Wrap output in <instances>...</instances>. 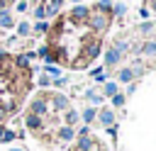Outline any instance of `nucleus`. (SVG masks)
Segmentation results:
<instances>
[{
	"instance_id": "obj_1",
	"label": "nucleus",
	"mask_w": 156,
	"mask_h": 151,
	"mask_svg": "<svg viewBox=\"0 0 156 151\" xmlns=\"http://www.w3.org/2000/svg\"><path fill=\"white\" fill-rule=\"evenodd\" d=\"M85 22L90 24V29H95V32H105V29L110 27V15H107V12L95 10V12H90V15H88V19H85Z\"/></svg>"
},
{
	"instance_id": "obj_2",
	"label": "nucleus",
	"mask_w": 156,
	"mask_h": 151,
	"mask_svg": "<svg viewBox=\"0 0 156 151\" xmlns=\"http://www.w3.org/2000/svg\"><path fill=\"white\" fill-rule=\"evenodd\" d=\"M46 102H49V97H46V95H39V97L32 102V114H37V117H44V114L49 112Z\"/></svg>"
},
{
	"instance_id": "obj_3",
	"label": "nucleus",
	"mask_w": 156,
	"mask_h": 151,
	"mask_svg": "<svg viewBox=\"0 0 156 151\" xmlns=\"http://www.w3.org/2000/svg\"><path fill=\"white\" fill-rule=\"evenodd\" d=\"M88 15H90V10H88V7L76 5V7H73V12L68 15V19H71V22H85V19H88Z\"/></svg>"
},
{
	"instance_id": "obj_4",
	"label": "nucleus",
	"mask_w": 156,
	"mask_h": 151,
	"mask_svg": "<svg viewBox=\"0 0 156 151\" xmlns=\"http://www.w3.org/2000/svg\"><path fill=\"white\" fill-rule=\"evenodd\" d=\"M46 97L51 100V105L56 110H68V97L66 95H46Z\"/></svg>"
},
{
	"instance_id": "obj_5",
	"label": "nucleus",
	"mask_w": 156,
	"mask_h": 151,
	"mask_svg": "<svg viewBox=\"0 0 156 151\" xmlns=\"http://www.w3.org/2000/svg\"><path fill=\"white\" fill-rule=\"evenodd\" d=\"M100 122H102L105 127H112V122H115V112H112V110H102V112H100Z\"/></svg>"
},
{
	"instance_id": "obj_6",
	"label": "nucleus",
	"mask_w": 156,
	"mask_h": 151,
	"mask_svg": "<svg viewBox=\"0 0 156 151\" xmlns=\"http://www.w3.org/2000/svg\"><path fill=\"white\" fill-rule=\"evenodd\" d=\"M27 127H29V129H34V132H37V129H41V117H37V114H32V112H29V114H27Z\"/></svg>"
},
{
	"instance_id": "obj_7",
	"label": "nucleus",
	"mask_w": 156,
	"mask_h": 151,
	"mask_svg": "<svg viewBox=\"0 0 156 151\" xmlns=\"http://www.w3.org/2000/svg\"><path fill=\"white\" fill-rule=\"evenodd\" d=\"M56 136H58L61 141H71V139H73V129H71V127H58Z\"/></svg>"
},
{
	"instance_id": "obj_8",
	"label": "nucleus",
	"mask_w": 156,
	"mask_h": 151,
	"mask_svg": "<svg viewBox=\"0 0 156 151\" xmlns=\"http://www.w3.org/2000/svg\"><path fill=\"white\" fill-rule=\"evenodd\" d=\"M95 146V139H90V136H80V141H78V151H90Z\"/></svg>"
},
{
	"instance_id": "obj_9",
	"label": "nucleus",
	"mask_w": 156,
	"mask_h": 151,
	"mask_svg": "<svg viewBox=\"0 0 156 151\" xmlns=\"http://www.w3.org/2000/svg\"><path fill=\"white\" fill-rule=\"evenodd\" d=\"M119 56H122V54H119L117 49H110V51H107V66H115V63L119 61Z\"/></svg>"
},
{
	"instance_id": "obj_10",
	"label": "nucleus",
	"mask_w": 156,
	"mask_h": 151,
	"mask_svg": "<svg viewBox=\"0 0 156 151\" xmlns=\"http://www.w3.org/2000/svg\"><path fill=\"white\" fill-rule=\"evenodd\" d=\"M141 54H146V56H154V54H156V41H146V44L141 46Z\"/></svg>"
},
{
	"instance_id": "obj_11",
	"label": "nucleus",
	"mask_w": 156,
	"mask_h": 151,
	"mask_svg": "<svg viewBox=\"0 0 156 151\" xmlns=\"http://www.w3.org/2000/svg\"><path fill=\"white\" fill-rule=\"evenodd\" d=\"M132 78H134V73H132V68H122V71H119V80H122V83H129Z\"/></svg>"
},
{
	"instance_id": "obj_12",
	"label": "nucleus",
	"mask_w": 156,
	"mask_h": 151,
	"mask_svg": "<svg viewBox=\"0 0 156 151\" xmlns=\"http://www.w3.org/2000/svg\"><path fill=\"white\" fill-rule=\"evenodd\" d=\"M0 27H12V17H10V12H0Z\"/></svg>"
},
{
	"instance_id": "obj_13",
	"label": "nucleus",
	"mask_w": 156,
	"mask_h": 151,
	"mask_svg": "<svg viewBox=\"0 0 156 151\" xmlns=\"http://www.w3.org/2000/svg\"><path fill=\"white\" fill-rule=\"evenodd\" d=\"M63 5V0H51V5L46 7V15H56L58 12V7Z\"/></svg>"
},
{
	"instance_id": "obj_14",
	"label": "nucleus",
	"mask_w": 156,
	"mask_h": 151,
	"mask_svg": "<svg viewBox=\"0 0 156 151\" xmlns=\"http://www.w3.org/2000/svg\"><path fill=\"white\" fill-rule=\"evenodd\" d=\"M112 105H115V107H122V105H124V95L115 93V95H112Z\"/></svg>"
},
{
	"instance_id": "obj_15",
	"label": "nucleus",
	"mask_w": 156,
	"mask_h": 151,
	"mask_svg": "<svg viewBox=\"0 0 156 151\" xmlns=\"http://www.w3.org/2000/svg\"><path fill=\"white\" fill-rule=\"evenodd\" d=\"M98 10H100V12H107V10H112V2H110V0H100V2H98Z\"/></svg>"
},
{
	"instance_id": "obj_16",
	"label": "nucleus",
	"mask_w": 156,
	"mask_h": 151,
	"mask_svg": "<svg viewBox=\"0 0 156 151\" xmlns=\"http://www.w3.org/2000/svg\"><path fill=\"white\" fill-rule=\"evenodd\" d=\"M124 10H127V7H124L122 2H117V5H112V12H115L117 17H122V15H124Z\"/></svg>"
},
{
	"instance_id": "obj_17",
	"label": "nucleus",
	"mask_w": 156,
	"mask_h": 151,
	"mask_svg": "<svg viewBox=\"0 0 156 151\" xmlns=\"http://www.w3.org/2000/svg\"><path fill=\"white\" fill-rule=\"evenodd\" d=\"M93 119H95V110L90 107V110H85V112H83V122H93Z\"/></svg>"
},
{
	"instance_id": "obj_18",
	"label": "nucleus",
	"mask_w": 156,
	"mask_h": 151,
	"mask_svg": "<svg viewBox=\"0 0 156 151\" xmlns=\"http://www.w3.org/2000/svg\"><path fill=\"white\" fill-rule=\"evenodd\" d=\"M139 32H141V34H149V32H154V24H151V22H144V24L139 27Z\"/></svg>"
},
{
	"instance_id": "obj_19",
	"label": "nucleus",
	"mask_w": 156,
	"mask_h": 151,
	"mask_svg": "<svg viewBox=\"0 0 156 151\" xmlns=\"http://www.w3.org/2000/svg\"><path fill=\"white\" fill-rule=\"evenodd\" d=\"M76 119H78V114H76L73 110H68V112H66V122H68V124H76Z\"/></svg>"
},
{
	"instance_id": "obj_20",
	"label": "nucleus",
	"mask_w": 156,
	"mask_h": 151,
	"mask_svg": "<svg viewBox=\"0 0 156 151\" xmlns=\"http://www.w3.org/2000/svg\"><path fill=\"white\" fill-rule=\"evenodd\" d=\"M34 29H37V32H41V34H44V32H49V24H46V22H41V19H39V22H37V27H34Z\"/></svg>"
},
{
	"instance_id": "obj_21",
	"label": "nucleus",
	"mask_w": 156,
	"mask_h": 151,
	"mask_svg": "<svg viewBox=\"0 0 156 151\" xmlns=\"http://www.w3.org/2000/svg\"><path fill=\"white\" fill-rule=\"evenodd\" d=\"M17 32H20L22 37H24V34H29V24H27V22H20V27H17Z\"/></svg>"
},
{
	"instance_id": "obj_22",
	"label": "nucleus",
	"mask_w": 156,
	"mask_h": 151,
	"mask_svg": "<svg viewBox=\"0 0 156 151\" xmlns=\"http://www.w3.org/2000/svg\"><path fill=\"white\" fill-rule=\"evenodd\" d=\"M105 93H107V95H115V93H117V85H115V83H105Z\"/></svg>"
},
{
	"instance_id": "obj_23",
	"label": "nucleus",
	"mask_w": 156,
	"mask_h": 151,
	"mask_svg": "<svg viewBox=\"0 0 156 151\" xmlns=\"http://www.w3.org/2000/svg\"><path fill=\"white\" fill-rule=\"evenodd\" d=\"M44 15H46V7H37V10H34V17H37V19H44Z\"/></svg>"
},
{
	"instance_id": "obj_24",
	"label": "nucleus",
	"mask_w": 156,
	"mask_h": 151,
	"mask_svg": "<svg viewBox=\"0 0 156 151\" xmlns=\"http://www.w3.org/2000/svg\"><path fill=\"white\" fill-rule=\"evenodd\" d=\"M88 97H90V100H93V102H100V100H102V97H100V95H95V90H88Z\"/></svg>"
},
{
	"instance_id": "obj_25",
	"label": "nucleus",
	"mask_w": 156,
	"mask_h": 151,
	"mask_svg": "<svg viewBox=\"0 0 156 151\" xmlns=\"http://www.w3.org/2000/svg\"><path fill=\"white\" fill-rule=\"evenodd\" d=\"M37 54H39V56H44V58H46V56H49V46H39V51H37Z\"/></svg>"
},
{
	"instance_id": "obj_26",
	"label": "nucleus",
	"mask_w": 156,
	"mask_h": 151,
	"mask_svg": "<svg viewBox=\"0 0 156 151\" xmlns=\"http://www.w3.org/2000/svg\"><path fill=\"white\" fill-rule=\"evenodd\" d=\"M46 71H49L51 76H58V68H54V66H46Z\"/></svg>"
},
{
	"instance_id": "obj_27",
	"label": "nucleus",
	"mask_w": 156,
	"mask_h": 151,
	"mask_svg": "<svg viewBox=\"0 0 156 151\" xmlns=\"http://www.w3.org/2000/svg\"><path fill=\"white\" fill-rule=\"evenodd\" d=\"M2 10H5V0H0V12H2Z\"/></svg>"
},
{
	"instance_id": "obj_28",
	"label": "nucleus",
	"mask_w": 156,
	"mask_h": 151,
	"mask_svg": "<svg viewBox=\"0 0 156 151\" xmlns=\"http://www.w3.org/2000/svg\"><path fill=\"white\" fill-rule=\"evenodd\" d=\"M154 12H156V0H154Z\"/></svg>"
},
{
	"instance_id": "obj_29",
	"label": "nucleus",
	"mask_w": 156,
	"mask_h": 151,
	"mask_svg": "<svg viewBox=\"0 0 156 151\" xmlns=\"http://www.w3.org/2000/svg\"><path fill=\"white\" fill-rule=\"evenodd\" d=\"M12 151H20V149H12Z\"/></svg>"
}]
</instances>
